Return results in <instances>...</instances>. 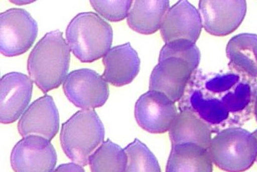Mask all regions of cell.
<instances>
[{"label":"cell","instance_id":"obj_13","mask_svg":"<svg viewBox=\"0 0 257 172\" xmlns=\"http://www.w3.org/2000/svg\"><path fill=\"white\" fill-rule=\"evenodd\" d=\"M202 27L199 12L188 1H179L167 13L161 34L166 43L179 39L195 43Z\"/></svg>","mask_w":257,"mask_h":172},{"label":"cell","instance_id":"obj_20","mask_svg":"<svg viewBox=\"0 0 257 172\" xmlns=\"http://www.w3.org/2000/svg\"><path fill=\"white\" fill-rule=\"evenodd\" d=\"M124 150L127 158L125 171H161L156 156L138 139H135Z\"/></svg>","mask_w":257,"mask_h":172},{"label":"cell","instance_id":"obj_14","mask_svg":"<svg viewBox=\"0 0 257 172\" xmlns=\"http://www.w3.org/2000/svg\"><path fill=\"white\" fill-rule=\"evenodd\" d=\"M102 63L105 66L102 77L115 87L131 83L140 70V59L130 43L110 48L104 55Z\"/></svg>","mask_w":257,"mask_h":172},{"label":"cell","instance_id":"obj_19","mask_svg":"<svg viewBox=\"0 0 257 172\" xmlns=\"http://www.w3.org/2000/svg\"><path fill=\"white\" fill-rule=\"evenodd\" d=\"M127 161L124 150L107 139L90 155L89 165L92 171H125Z\"/></svg>","mask_w":257,"mask_h":172},{"label":"cell","instance_id":"obj_24","mask_svg":"<svg viewBox=\"0 0 257 172\" xmlns=\"http://www.w3.org/2000/svg\"><path fill=\"white\" fill-rule=\"evenodd\" d=\"M254 114H255L256 120L257 121V96L255 103V107H254Z\"/></svg>","mask_w":257,"mask_h":172},{"label":"cell","instance_id":"obj_10","mask_svg":"<svg viewBox=\"0 0 257 172\" xmlns=\"http://www.w3.org/2000/svg\"><path fill=\"white\" fill-rule=\"evenodd\" d=\"M19 72L5 74L0 81V121L9 124L17 121L32 99L33 83Z\"/></svg>","mask_w":257,"mask_h":172},{"label":"cell","instance_id":"obj_22","mask_svg":"<svg viewBox=\"0 0 257 172\" xmlns=\"http://www.w3.org/2000/svg\"><path fill=\"white\" fill-rule=\"evenodd\" d=\"M90 4L108 21L118 22L127 17L133 1H90Z\"/></svg>","mask_w":257,"mask_h":172},{"label":"cell","instance_id":"obj_3","mask_svg":"<svg viewBox=\"0 0 257 172\" xmlns=\"http://www.w3.org/2000/svg\"><path fill=\"white\" fill-rule=\"evenodd\" d=\"M103 124L94 110H82L63 123L61 147L73 162L86 166L90 155L104 142Z\"/></svg>","mask_w":257,"mask_h":172},{"label":"cell","instance_id":"obj_2","mask_svg":"<svg viewBox=\"0 0 257 172\" xmlns=\"http://www.w3.org/2000/svg\"><path fill=\"white\" fill-rule=\"evenodd\" d=\"M66 39L79 61L92 63L104 56L110 49L113 30L111 26L95 13H81L69 23Z\"/></svg>","mask_w":257,"mask_h":172},{"label":"cell","instance_id":"obj_9","mask_svg":"<svg viewBox=\"0 0 257 172\" xmlns=\"http://www.w3.org/2000/svg\"><path fill=\"white\" fill-rule=\"evenodd\" d=\"M203 27L210 34L223 37L237 29L245 18V1H200Z\"/></svg>","mask_w":257,"mask_h":172},{"label":"cell","instance_id":"obj_12","mask_svg":"<svg viewBox=\"0 0 257 172\" xmlns=\"http://www.w3.org/2000/svg\"><path fill=\"white\" fill-rule=\"evenodd\" d=\"M193 72L191 66L180 58L159 61L151 73L150 91L160 92L172 102H178L183 97Z\"/></svg>","mask_w":257,"mask_h":172},{"label":"cell","instance_id":"obj_26","mask_svg":"<svg viewBox=\"0 0 257 172\" xmlns=\"http://www.w3.org/2000/svg\"><path fill=\"white\" fill-rule=\"evenodd\" d=\"M253 134L254 135V136H255V138H256V140H257V130H256L255 131V132H253ZM256 160L257 161V156H256Z\"/></svg>","mask_w":257,"mask_h":172},{"label":"cell","instance_id":"obj_25","mask_svg":"<svg viewBox=\"0 0 257 172\" xmlns=\"http://www.w3.org/2000/svg\"><path fill=\"white\" fill-rule=\"evenodd\" d=\"M25 1H14V2H13V3H15V4H18V5H20V3H22V4H30V3H32V2H29L30 1H27V2H24Z\"/></svg>","mask_w":257,"mask_h":172},{"label":"cell","instance_id":"obj_5","mask_svg":"<svg viewBox=\"0 0 257 172\" xmlns=\"http://www.w3.org/2000/svg\"><path fill=\"white\" fill-rule=\"evenodd\" d=\"M38 27L25 10L12 9L0 15V51L7 57L27 52L37 39Z\"/></svg>","mask_w":257,"mask_h":172},{"label":"cell","instance_id":"obj_23","mask_svg":"<svg viewBox=\"0 0 257 172\" xmlns=\"http://www.w3.org/2000/svg\"><path fill=\"white\" fill-rule=\"evenodd\" d=\"M56 171H84L82 165L76 163L62 164L55 170Z\"/></svg>","mask_w":257,"mask_h":172},{"label":"cell","instance_id":"obj_8","mask_svg":"<svg viewBox=\"0 0 257 172\" xmlns=\"http://www.w3.org/2000/svg\"><path fill=\"white\" fill-rule=\"evenodd\" d=\"M135 118L143 129L151 133L169 131L179 112L175 103L160 92L150 91L138 99Z\"/></svg>","mask_w":257,"mask_h":172},{"label":"cell","instance_id":"obj_18","mask_svg":"<svg viewBox=\"0 0 257 172\" xmlns=\"http://www.w3.org/2000/svg\"><path fill=\"white\" fill-rule=\"evenodd\" d=\"M226 53L230 64L253 77H257V35L241 33L231 38Z\"/></svg>","mask_w":257,"mask_h":172},{"label":"cell","instance_id":"obj_4","mask_svg":"<svg viewBox=\"0 0 257 172\" xmlns=\"http://www.w3.org/2000/svg\"><path fill=\"white\" fill-rule=\"evenodd\" d=\"M208 150L213 163L221 170L245 171L256 160L257 140L243 128L228 127L212 138Z\"/></svg>","mask_w":257,"mask_h":172},{"label":"cell","instance_id":"obj_16","mask_svg":"<svg viewBox=\"0 0 257 172\" xmlns=\"http://www.w3.org/2000/svg\"><path fill=\"white\" fill-rule=\"evenodd\" d=\"M169 5V1H135L127 16L128 27L141 34H153L161 29Z\"/></svg>","mask_w":257,"mask_h":172},{"label":"cell","instance_id":"obj_11","mask_svg":"<svg viewBox=\"0 0 257 172\" xmlns=\"http://www.w3.org/2000/svg\"><path fill=\"white\" fill-rule=\"evenodd\" d=\"M60 117L52 97L45 95L25 110L18 124L23 137L38 135L51 141L58 132Z\"/></svg>","mask_w":257,"mask_h":172},{"label":"cell","instance_id":"obj_7","mask_svg":"<svg viewBox=\"0 0 257 172\" xmlns=\"http://www.w3.org/2000/svg\"><path fill=\"white\" fill-rule=\"evenodd\" d=\"M10 160L15 171H52L55 170L57 154L50 140L29 135L15 146Z\"/></svg>","mask_w":257,"mask_h":172},{"label":"cell","instance_id":"obj_6","mask_svg":"<svg viewBox=\"0 0 257 172\" xmlns=\"http://www.w3.org/2000/svg\"><path fill=\"white\" fill-rule=\"evenodd\" d=\"M63 89L69 102L83 110L103 106L109 96L107 82L96 71L88 68L69 73L64 79Z\"/></svg>","mask_w":257,"mask_h":172},{"label":"cell","instance_id":"obj_17","mask_svg":"<svg viewBox=\"0 0 257 172\" xmlns=\"http://www.w3.org/2000/svg\"><path fill=\"white\" fill-rule=\"evenodd\" d=\"M167 171H212L209 150L192 143L172 146Z\"/></svg>","mask_w":257,"mask_h":172},{"label":"cell","instance_id":"obj_21","mask_svg":"<svg viewBox=\"0 0 257 172\" xmlns=\"http://www.w3.org/2000/svg\"><path fill=\"white\" fill-rule=\"evenodd\" d=\"M169 58H177L186 61L193 71L196 70L200 60V52L195 43L186 39L171 41L162 48L159 61Z\"/></svg>","mask_w":257,"mask_h":172},{"label":"cell","instance_id":"obj_1","mask_svg":"<svg viewBox=\"0 0 257 172\" xmlns=\"http://www.w3.org/2000/svg\"><path fill=\"white\" fill-rule=\"evenodd\" d=\"M71 50L60 30L46 33L28 59L31 79L44 94L58 88L68 75Z\"/></svg>","mask_w":257,"mask_h":172},{"label":"cell","instance_id":"obj_15","mask_svg":"<svg viewBox=\"0 0 257 172\" xmlns=\"http://www.w3.org/2000/svg\"><path fill=\"white\" fill-rule=\"evenodd\" d=\"M169 130L172 146L192 143L209 148L212 128L192 110L181 109Z\"/></svg>","mask_w":257,"mask_h":172}]
</instances>
